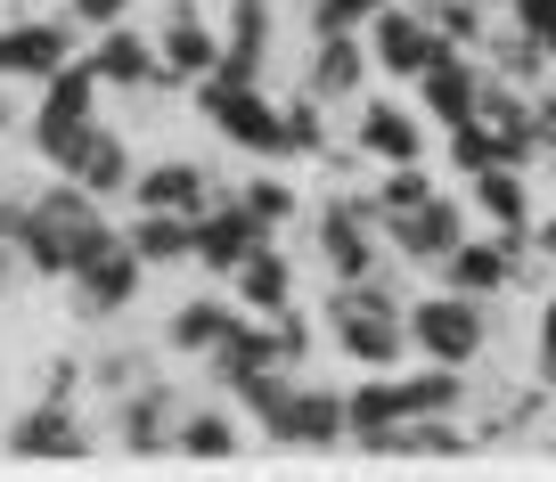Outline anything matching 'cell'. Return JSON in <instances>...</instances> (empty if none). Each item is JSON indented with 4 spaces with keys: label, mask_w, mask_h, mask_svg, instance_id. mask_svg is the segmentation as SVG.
Wrapping results in <instances>:
<instances>
[{
    "label": "cell",
    "mask_w": 556,
    "mask_h": 482,
    "mask_svg": "<svg viewBox=\"0 0 556 482\" xmlns=\"http://www.w3.org/2000/svg\"><path fill=\"white\" fill-rule=\"evenodd\" d=\"M434 278H442V287H458V294H483V303H500V294L523 278V254L500 238V229H491V238H467Z\"/></svg>",
    "instance_id": "20"
},
{
    "label": "cell",
    "mask_w": 556,
    "mask_h": 482,
    "mask_svg": "<svg viewBox=\"0 0 556 482\" xmlns=\"http://www.w3.org/2000/svg\"><path fill=\"white\" fill-rule=\"evenodd\" d=\"M368 50H377V74H393V83H417V74L434 66L451 41H442V25L417 9V0H393V9H377V17L361 25Z\"/></svg>",
    "instance_id": "9"
},
{
    "label": "cell",
    "mask_w": 556,
    "mask_h": 482,
    "mask_svg": "<svg viewBox=\"0 0 556 482\" xmlns=\"http://www.w3.org/2000/svg\"><path fill=\"white\" fill-rule=\"evenodd\" d=\"M312 238H319L328 278H368V270H384V254H393L377 189H336V196H319V205H312Z\"/></svg>",
    "instance_id": "3"
},
{
    "label": "cell",
    "mask_w": 556,
    "mask_h": 482,
    "mask_svg": "<svg viewBox=\"0 0 556 482\" xmlns=\"http://www.w3.org/2000/svg\"><path fill=\"white\" fill-rule=\"evenodd\" d=\"M328 344L344 352L352 368H401V352H409V310L352 303L344 287H328Z\"/></svg>",
    "instance_id": "6"
},
{
    "label": "cell",
    "mask_w": 556,
    "mask_h": 482,
    "mask_svg": "<svg viewBox=\"0 0 556 482\" xmlns=\"http://www.w3.org/2000/svg\"><path fill=\"white\" fill-rule=\"evenodd\" d=\"M156 50H164V90H197V74L222 66L229 41L213 34V0H164L156 9Z\"/></svg>",
    "instance_id": "7"
},
{
    "label": "cell",
    "mask_w": 556,
    "mask_h": 482,
    "mask_svg": "<svg viewBox=\"0 0 556 482\" xmlns=\"http://www.w3.org/2000/svg\"><path fill=\"white\" fill-rule=\"evenodd\" d=\"M467 205L483 213V229H500L523 262H532V221H540V196H532V173L523 164H491V173L467 180Z\"/></svg>",
    "instance_id": "15"
},
{
    "label": "cell",
    "mask_w": 556,
    "mask_h": 482,
    "mask_svg": "<svg viewBox=\"0 0 556 482\" xmlns=\"http://www.w3.org/2000/svg\"><path fill=\"white\" fill-rule=\"evenodd\" d=\"M254 245H262V229H254V213L238 205V189H229V196H213V205L197 213V262H189V270H205V278L229 287V270H238Z\"/></svg>",
    "instance_id": "18"
},
{
    "label": "cell",
    "mask_w": 556,
    "mask_h": 482,
    "mask_svg": "<svg viewBox=\"0 0 556 482\" xmlns=\"http://www.w3.org/2000/svg\"><path fill=\"white\" fill-rule=\"evenodd\" d=\"M9 238H17V254H25V278H41V287H66V278L83 270L90 254H106V245L123 238V229L106 221V196H90L83 180L58 173L50 189H34V196L17 205Z\"/></svg>",
    "instance_id": "1"
},
{
    "label": "cell",
    "mask_w": 556,
    "mask_h": 482,
    "mask_svg": "<svg viewBox=\"0 0 556 482\" xmlns=\"http://www.w3.org/2000/svg\"><path fill=\"white\" fill-rule=\"evenodd\" d=\"M238 449H245V426L222 401H197V409L180 417V458H238Z\"/></svg>",
    "instance_id": "30"
},
{
    "label": "cell",
    "mask_w": 556,
    "mask_h": 482,
    "mask_svg": "<svg viewBox=\"0 0 556 482\" xmlns=\"http://www.w3.org/2000/svg\"><path fill=\"white\" fill-rule=\"evenodd\" d=\"M66 17L83 25V34H106V25L131 17V0H66Z\"/></svg>",
    "instance_id": "37"
},
{
    "label": "cell",
    "mask_w": 556,
    "mask_h": 482,
    "mask_svg": "<svg viewBox=\"0 0 556 482\" xmlns=\"http://www.w3.org/2000/svg\"><path fill=\"white\" fill-rule=\"evenodd\" d=\"M131 384H148V352L115 344V352H99V360H90V393L123 401V393H131Z\"/></svg>",
    "instance_id": "35"
},
{
    "label": "cell",
    "mask_w": 556,
    "mask_h": 482,
    "mask_svg": "<svg viewBox=\"0 0 556 482\" xmlns=\"http://www.w3.org/2000/svg\"><path fill=\"white\" fill-rule=\"evenodd\" d=\"M368 74H377L368 34H319V41H312V66H303V90H312L319 106H352Z\"/></svg>",
    "instance_id": "17"
},
{
    "label": "cell",
    "mask_w": 556,
    "mask_h": 482,
    "mask_svg": "<svg viewBox=\"0 0 556 482\" xmlns=\"http://www.w3.org/2000/svg\"><path fill=\"white\" fill-rule=\"evenodd\" d=\"M17 270H25V254H17V238H9V229H0V294L17 287Z\"/></svg>",
    "instance_id": "40"
},
{
    "label": "cell",
    "mask_w": 556,
    "mask_h": 482,
    "mask_svg": "<svg viewBox=\"0 0 556 482\" xmlns=\"http://www.w3.org/2000/svg\"><path fill=\"white\" fill-rule=\"evenodd\" d=\"M90 66H99L106 90H164V50H156V34H139V25L90 34Z\"/></svg>",
    "instance_id": "19"
},
{
    "label": "cell",
    "mask_w": 556,
    "mask_h": 482,
    "mask_svg": "<svg viewBox=\"0 0 556 482\" xmlns=\"http://www.w3.org/2000/svg\"><path fill=\"white\" fill-rule=\"evenodd\" d=\"M123 238L139 245L148 270H173V262H197V213H156V205H131Z\"/></svg>",
    "instance_id": "27"
},
{
    "label": "cell",
    "mask_w": 556,
    "mask_h": 482,
    "mask_svg": "<svg viewBox=\"0 0 556 482\" xmlns=\"http://www.w3.org/2000/svg\"><path fill=\"white\" fill-rule=\"evenodd\" d=\"M532 377L556 393V287L540 294V310H532Z\"/></svg>",
    "instance_id": "36"
},
{
    "label": "cell",
    "mask_w": 556,
    "mask_h": 482,
    "mask_svg": "<svg viewBox=\"0 0 556 482\" xmlns=\"http://www.w3.org/2000/svg\"><path fill=\"white\" fill-rule=\"evenodd\" d=\"M50 173H66V180H83L90 196H131V180H139V164H131V139L115 131V123H90V131H74L66 148H58V164Z\"/></svg>",
    "instance_id": "13"
},
{
    "label": "cell",
    "mask_w": 556,
    "mask_h": 482,
    "mask_svg": "<svg viewBox=\"0 0 556 482\" xmlns=\"http://www.w3.org/2000/svg\"><path fill=\"white\" fill-rule=\"evenodd\" d=\"M344 409H352V449H361L368 433H384V426H401V417H409V393H401L393 368H361V377H352V393H344Z\"/></svg>",
    "instance_id": "28"
},
{
    "label": "cell",
    "mask_w": 556,
    "mask_h": 482,
    "mask_svg": "<svg viewBox=\"0 0 556 482\" xmlns=\"http://www.w3.org/2000/svg\"><path fill=\"white\" fill-rule=\"evenodd\" d=\"M229 294H238V310H262V319H270V310H287V303H295V262H287V245L262 238L254 254L229 270Z\"/></svg>",
    "instance_id": "24"
},
{
    "label": "cell",
    "mask_w": 556,
    "mask_h": 482,
    "mask_svg": "<svg viewBox=\"0 0 556 482\" xmlns=\"http://www.w3.org/2000/svg\"><path fill=\"white\" fill-rule=\"evenodd\" d=\"M483 83H491L483 50H458V41H451V50H442L434 66L417 74L409 90H417V115H426V123H442V131H451V123H467L475 106H483Z\"/></svg>",
    "instance_id": "14"
},
{
    "label": "cell",
    "mask_w": 556,
    "mask_h": 482,
    "mask_svg": "<svg viewBox=\"0 0 556 482\" xmlns=\"http://www.w3.org/2000/svg\"><path fill=\"white\" fill-rule=\"evenodd\" d=\"M99 99H106V83H99V66H90V50H83L74 66H58L50 83H41L34 115H25V148H34L41 164H58V148L99 123Z\"/></svg>",
    "instance_id": "5"
},
{
    "label": "cell",
    "mask_w": 556,
    "mask_h": 482,
    "mask_svg": "<svg viewBox=\"0 0 556 482\" xmlns=\"http://www.w3.org/2000/svg\"><path fill=\"white\" fill-rule=\"evenodd\" d=\"M229 401L262 426V442L295 449V368H254V377L229 384Z\"/></svg>",
    "instance_id": "22"
},
{
    "label": "cell",
    "mask_w": 556,
    "mask_h": 482,
    "mask_svg": "<svg viewBox=\"0 0 556 482\" xmlns=\"http://www.w3.org/2000/svg\"><path fill=\"white\" fill-rule=\"evenodd\" d=\"M384 238H393V262H417V270H442V262L458 254V245L475 238V205L467 196H426V205L417 213H401L393 229H384Z\"/></svg>",
    "instance_id": "10"
},
{
    "label": "cell",
    "mask_w": 556,
    "mask_h": 482,
    "mask_svg": "<svg viewBox=\"0 0 556 482\" xmlns=\"http://www.w3.org/2000/svg\"><path fill=\"white\" fill-rule=\"evenodd\" d=\"M352 139H361V155H377V164H426V131H417V115L393 106V99H368L361 123H352Z\"/></svg>",
    "instance_id": "26"
},
{
    "label": "cell",
    "mask_w": 556,
    "mask_h": 482,
    "mask_svg": "<svg viewBox=\"0 0 556 482\" xmlns=\"http://www.w3.org/2000/svg\"><path fill=\"white\" fill-rule=\"evenodd\" d=\"M74 34H83L74 17H25V9H17V17L0 25V83H34L41 90L58 66L83 58V50H74Z\"/></svg>",
    "instance_id": "11"
},
{
    "label": "cell",
    "mask_w": 556,
    "mask_h": 482,
    "mask_svg": "<svg viewBox=\"0 0 556 482\" xmlns=\"http://www.w3.org/2000/svg\"><path fill=\"white\" fill-rule=\"evenodd\" d=\"M17 205H25V196H0V229H9V221H17Z\"/></svg>",
    "instance_id": "43"
},
{
    "label": "cell",
    "mask_w": 556,
    "mask_h": 482,
    "mask_svg": "<svg viewBox=\"0 0 556 482\" xmlns=\"http://www.w3.org/2000/svg\"><path fill=\"white\" fill-rule=\"evenodd\" d=\"M229 328H238V294H189V303H173V319H164V344H173L180 360H213Z\"/></svg>",
    "instance_id": "23"
},
{
    "label": "cell",
    "mask_w": 556,
    "mask_h": 482,
    "mask_svg": "<svg viewBox=\"0 0 556 482\" xmlns=\"http://www.w3.org/2000/svg\"><path fill=\"white\" fill-rule=\"evenodd\" d=\"M222 66H238V74H270V50H278V9L270 0H229L222 9Z\"/></svg>",
    "instance_id": "25"
},
{
    "label": "cell",
    "mask_w": 556,
    "mask_h": 482,
    "mask_svg": "<svg viewBox=\"0 0 556 482\" xmlns=\"http://www.w3.org/2000/svg\"><path fill=\"white\" fill-rule=\"evenodd\" d=\"M9 123H17V106H9V83H0V131H9Z\"/></svg>",
    "instance_id": "42"
},
{
    "label": "cell",
    "mask_w": 556,
    "mask_h": 482,
    "mask_svg": "<svg viewBox=\"0 0 556 482\" xmlns=\"http://www.w3.org/2000/svg\"><path fill=\"white\" fill-rule=\"evenodd\" d=\"M434 196V173L426 164H384V180H377V205H384V229L401 221V213H417Z\"/></svg>",
    "instance_id": "34"
},
{
    "label": "cell",
    "mask_w": 556,
    "mask_h": 482,
    "mask_svg": "<svg viewBox=\"0 0 556 482\" xmlns=\"http://www.w3.org/2000/svg\"><path fill=\"white\" fill-rule=\"evenodd\" d=\"M483 9H516V0H483Z\"/></svg>",
    "instance_id": "44"
},
{
    "label": "cell",
    "mask_w": 556,
    "mask_h": 482,
    "mask_svg": "<svg viewBox=\"0 0 556 482\" xmlns=\"http://www.w3.org/2000/svg\"><path fill=\"white\" fill-rule=\"evenodd\" d=\"M352 442V409L336 384H295V449H344Z\"/></svg>",
    "instance_id": "29"
},
{
    "label": "cell",
    "mask_w": 556,
    "mask_h": 482,
    "mask_svg": "<svg viewBox=\"0 0 556 482\" xmlns=\"http://www.w3.org/2000/svg\"><path fill=\"white\" fill-rule=\"evenodd\" d=\"M540 131H548V155H540V164H556V90H540Z\"/></svg>",
    "instance_id": "41"
},
{
    "label": "cell",
    "mask_w": 556,
    "mask_h": 482,
    "mask_svg": "<svg viewBox=\"0 0 556 482\" xmlns=\"http://www.w3.org/2000/svg\"><path fill=\"white\" fill-rule=\"evenodd\" d=\"M197 115L213 123L222 148H245V155H262V164H287V106L262 90V74H238V66L197 74Z\"/></svg>",
    "instance_id": "2"
},
{
    "label": "cell",
    "mask_w": 556,
    "mask_h": 482,
    "mask_svg": "<svg viewBox=\"0 0 556 482\" xmlns=\"http://www.w3.org/2000/svg\"><path fill=\"white\" fill-rule=\"evenodd\" d=\"M409 352L417 360H442V368H475L491 352V303L483 294H458V287L409 294Z\"/></svg>",
    "instance_id": "4"
},
{
    "label": "cell",
    "mask_w": 556,
    "mask_h": 482,
    "mask_svg": "<svg viewBox=\"0 0 556 482\" xmlns=\"http://www.w3.org/2000/svg\"><path fill=\"white\" fill-rule=\"evenodd\" d=\"M516 17L540 34V50H548V66H556V0H516Z\"/></svg>",
    "instance_id": "38"
},
{
    "label": "cell",
    "mask_w": 556,
    "mask_h": 482,
    "mask_svg": "<svg viewBox=\"0 0 556 482\" xmlns=\"http://www.w3.org/2000/svg\"><path fill=\"white\" fill-rule=\"evenodd\" d=\"M213 196H229V189H213V173H205V164H189V155L139 164V180H131V205H156V213H205Z\"/></svg>",
    "instance_id": "21"
},
{
    "label": "cell",
    "mask_w": 556,
    "mask_h": 482,
    "mask_svg": "<svg viewBox=\"0 0 556 482\" xmlns=\"http://www.w3.org/2000/svg\"><path fill=\"white\" fill-rule=\"evenodd\" d=\"M532 254H540V262H548V270H556V205H548V213H540V221H532Z\"/></svg>",
    "instance_id": "39"
},
{
    "label": "cell",
    "mask_w": 556,
    "mask_h": 482,
    "mask_svg": "<svg viewBox=\"0 0 556 482\" xmlns=\"http://www.w3.org/2000/svg\"><path fill=\"white\" fill-rule=\"evenodd\" d=\"M451 164H458V180H475V173H491V164H507V148H500V131H491L483 115H467V123H451Z\"/></svg>",
    "instance_id": "33"
},
{
    "label": "cell",
    "mask_w": 556,
    "mask_h": 482,
    "mask_svg": "<svg viewBox=\"0 0 556 482\" xmlns=\"http://www.w3.org/2000/svg\"><path fill=\"white\" fill-rule=\"evenodd\" d=\"M222 9H229V0H222Z\"/></svg>",
    "instance_id": "45"
},
{
    "label": "cell",
    "mask_w": 556,
    "mask_h": 482,
    "mask_svg": "<svg viewBox=\"0 0 556 482\" xmlns=\"http://www.w3.org/2000/svg\"><path fill=\"white\" fill-rule=\"evenodd\" d=\"M180 417H189V401L173 393L164 377L131 384V393L115 401V449H131V458H156V449H180Z\"/></svg>",
    "instance_id": "12"
},
{
    "label": "cell",
    "mask_w": 556,
    "mask_h": 482,
    "mask_svg": "<svg viewBox=\"0 0 556 482\" xmlns=\"http://www.w3.org/2000/svg\"><path fill=\"white\" fill-rule=\"evenodd\" d=\"M0 442L17 449V458H90V442H99V426H90V417L74 409L66 393H41L34 409L17 417V426L0 433Z\"/></svg>",
    "instance_id": "16"
},
{
    "label": "cell",
    "mask_w": 556,
    "mask_h": 482,
    "mask_svg": "<svg viewBox=\"0 0 556 482\" xmlns=\"http://www.w3.org/2000/svg\"><path fill=\"white\" fill-rule=\"evenodd\" d=\"M336 139H328V106L312 99V90H295L287 99V164H319Z\"/></svg>",
    "instance_id": "32"
},
{
    "label": "cell",
    "mask_w": 556,
    "mask_h": 482,
    "mask_svg": "<svg viewBox=\"0 0 556 482\" xmlns=\"http://www.w3.org/2000/svg\"><path fill=\"white\" fill-rule=\"evenodd\" d=\"M139 287H148V262H139V245H131V238H115L106 254H90L83 270L66 278L74 319H83V328H99V319H123V310L139 303Z\"/></svg>",
    "instance_id": "8"
},
{
    "label": "cell",
    "mask_w": 556,
    "mask_h": 482,
    "mask_svg": "<svg viewBox=\"0 0 556 482\" xmlns=\"http://www.w3.org/2000/svg\"><path fill=\"white\" fill-rule=\"evenodd\" d=\"M238 205L254 213V229H262V238H287V229L303 221V196H295V180H287V173L245 180V189H238Z\"/></svg>",
    "instance_id": "31"
}]
</instances>
